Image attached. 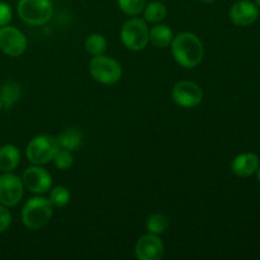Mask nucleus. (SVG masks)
Here are the masks:
<instances>
[{
	"instance_id": "18",
	"label": "nucleus",
	"mask_w": 260,
	"mask_h": 260,
	"mask_svg": "<svg viewBox=\"0 0 260 260\" xmlns=\"http://www.w3.org/2000/svg\"><path fill=\"white\" fill-rule=\"evenodd\" d=\"M142 13H144V19L147 23L157 24V23H162V20L167 18L168 9L164 3L160 0H155V2H150L149 4H146Z\"/></svg>"
},
{
	"instance_id": "10",
	"label": "nucleus",
	"mask_w": 260,
	"mask_h": 260,
	"mask_svg": "<svg viewBox=\"0 0 260 260\" xmlns=\"http://www.w3.org/2000/svg\"><path fill=\"white\" fill-rule=\"evenodd\" d=\"M22 178L13 173H3L0 175V203L5 207H14L22 201L24 194Z\"/></svg>"
},
{
	"instance_id": "26",
	"label": "nucleus",
	"mask_w": 260,
	"mask_h": 260,
	"mask_svg": "<svg viewBox=\"0 0 260 260\" xmlns=\"http://www.w3.org/2000/svg\"><path fill=\"white\" fill-rule=\"evenodd\" d=\"M197 2L202 3V4H211V3L216 2V0H197Z\"/></svg>"
},
{
	"instance_id": "14",
	"label": "nucleus",
	"mask_w": 260,
	"mask_h": 260,
	"mask_svg": "<svg viewBox=\"0 0 260 260\" xmlns=\"http://www.w3.org/2000/svg\"><path fill=\"white\" fill-rule=\"evenodd\" d=\"M56 141H57L58 147L74 152L80 149L81 145H83V131L78 127H69V128L63 129L61 134H58V136L56 137Z\"/></svg>"
},
{
	"instance_id": "1",
	"label": "nucleus",
	"mask_w": 260,
	"mask_h": 260,
	"mask_svg": "<svg viewBox=\"0 0 260 260\" xmlns=\"http://www.w3.org/2000/svg\"><path fill=\"white\" fill-rule=\"evenodd\" d=\"M170 47L175 62L184 69L197 68L205 57L202 41L192 32L178 33L173 38Z\"/></svg>"
},
{
	"instance_id": "22",
	"label": "nucleus",
	"mask_w": 260,
	"mask_h": 260,
	"mask_svg": "<svg viewBox=\"0 0 260 260\" xmlns=\"http://www.w3.org/2000/svg\"><path fill=\"white\" fill-rule=\"evenodd\" d=\"M119 9L122 13L129 17H137L144 12L146 7V0H117Z\"/></svg>"
},
{
	"instance_id": "4",
	"label": "nucleus",
	"mask_w": 260,
	"mask_h": 260,
	"mask_svg": "<svg viewBox=\"0 0 260 260\" xmlns=\"http://www.w3.org/2000/svg\"><path fill=\"white\" fill-rule=\"evenodd\" d=\"M17 13L25 24L40 27L51 20L53 5L51 0H19Z\"/></svg>"
},
{
	"instance_id": "20",
	"label": "nucleus",
	"mask_w": 260,
	"mask_h": 260,
	"mask_svg": "<svg viewBox=\"0 0 260 260\" xmlns=\"http://www.w3.org/2000/svg\"><path fill=\"white\" fill-rule=\"evenodd\" d=\"M170 225V221L168 216L164 213H152L146 220V230L147 233L155 234V235H161L168 230Z\"/></svg>"
},
{
	"instance_id": "28",
	"label": "nucleus",
	"mask_w": 260,
	"mask_h": 260,
	"mask_svg": "<svg viewBox=\"0 0 260 260\" xmlns=\"http://www.w3.org/2000/svg\"><path fill=\"white\" fill-rule=\"evenodd\" d=\"M254 3H255V4L260 8V0H254Z\"/></svg>"
},
{
	"instance_id": "5",
	"label": "nucleus",
	"mask_w": 260,
	"mask_h": 260,
	"mask_svg": "<svg viewBox=\"0 0 260 260\" xmlns=\"http://www.w3.org/2000/svg\"><path fill=\"white\" fill-rule=\"evenodd\" d=\"M89 73L91 78L103 85H113L118 83L122 78V65L116 60L107 55L93 56L89 62Z\"/></svg>"
},
{
	"instance_id": "3",
	"label": "nucleus",
	"mask_w": 260,
	"mask_h": 260,
	"mask_svg": "<svg viewBox=\"0 0 260 260\" xmlns=\"http://www.w3.org/2000/svg\"><path fill=\"white\" fill-rule=\"evenodd\" d=\"M149 30L150 28L146 20L132 17L123 23L119 37L127 50L139 52L149 45Z\"/></svg>"
},
{
	"instance_id": "21",
	"label": "nucleus",
	"mask_w": 260,
	"mask_h": 260,
	"mask_svg": "<svg viewBox=\"0 0 260 260\" xmlns=\"http://www.w3.org/2000/svg\"><path fill=\"white\" fill-rule=\"evenodd\" d=\"M70 190L68 189L63 185H57V187H53L50 189V194H48V200L52 203L53 207L57 208H63L65 206L69 205L70 202Z\"/></svg>"
},
{
	"instance_id": "15",
	"label": "nucleus",
	"mask_w": 260,
	"mask_h": 260,
	"mask_svg": "<svg viewBox=\"0 0 260 260\" xmlns=\"http://www.w3.org/2000/svg\"><path fill=\"white\" fill-rule=\"evenodd\" d=\"M20 164V151L15 145L7 144L0 147V172L13 173Z\"/></svg>"
},
{
	"instance_id": "6",
	"label": "nucleus",
	"mask_w": 260,
	"mask_h": 260,
	"mask_svg": "<svg viewBox=\"0 0 260 260\" xmlns=\"http://www.w3.org/2000/svg\"><path fill=\"white\" fill-rule=\"evenodd\" d=\"M57 150L58 145L56 137L51 135H38L28 142L25 155L30 164L46 165L52 161Z\"/></svg>"
},
{
	"instance_id": "16",
	"label": "nucleus",
	"mask_w": 260,
	"mask_h": 260,
	"mask_svg": "<svg viewBox=\"0 0 260 260\" xmlns=\"http://www.w3.org/2000/svg\"><path fill=\"white\" fill-rule=\"evenodd\" d=\"M174 38L172 28L162 23H157L149 30V42L157 48L169 47Z\"/></svg>"
},
{
	"instance_id": "19",
	"label": "nucleus",
	"mask_w": 260,
	"mask_h": 260,
	"mask_svg": "<svg viewBox=\"0 0 260 260\" xmlns=\"http://www.w3.org/2000/svg\"><path fill=\"white\" fill-rule=\"evenodd\" d=\"M107 43L106 37L101 33H91L84 41V47H85V51L91 56H98L103 55L107 51Z\"/></svg>"
},
{
	"instance_id": "27",
	"label": "nucleus",
	"mask_w": 260,
	"mask_h": 260,
	"mask_svg": "<svg viewBox=\"0 0 260 260\" xmlns=\"http://www.w3.org/2000/svg\"><path fill=\"white\" fill-rule=\"evenodd\" d=\"M258 180H259V184H260V165H259V168H258Z\"/></svg>"
},
{
	"instance_id": "24",
	"label": "nucleus",
	"mask_w": 260,
	"mask_h": 260,
	"mask_svg": "<svg viewBox=\"0 0 260 260\" xmlns=\"http://www.w3.org/2000/svg\"><path fill=\"white\" fill-rule=\"evenodd\" d=\"M12 225V213L8 207L0 203V234L5 233Z\"/></svg>"
},
{
	"instance_id": "13",
	"label": "nucleus",
	"mask_w": 260,
	"mask_h": 260,
	"mask_svg": "<svg viewBox=\"0 0 260 260\" xmlns=\"http://www.w3.org/2000/svg\"><path fill=\"white\" fill-rule=\"evenodd\" d=\"M260 165L259 156L254 152L239 154L231 162V170L239 178H249L258 172Z\"/></svg>"
},
{
	"instance_id": "11",
	"label": "nucleus",
	"mask_w": 260,
	"mask_h": 260,
	"mask_svg": "<svg viewBox=\"0 0 260 260\" xmlns=\"http://www.w3.org/2000/svg\"><path fill=\"white\" fill-rule=\"evenodd\" d=\"M164 251V243L155 234H145L135 244V255L139 260H160Z\"/></svg>"
},
{
	"instance_id": "7",
	"label": "nucleus",
	"mask_w": 260,
	"mask_h": 260,
	"mask_svg": "<svg viewBox=\"0 0 260 260\" xmlns=\"http://www.w3.org/2000/svg\"><path fill=\"white\" fill-rule=\"evenodd\" d=\"M172 98L182 108H196L203 101V90L197 83L180 80L172 89Z\"/></svg>"
},
{
	"instance_id": "17",
	"label": "nucleus",
	"mask_w": 260,
	"mask_h": 260,
	"mask_svg": "<svg viewBox=\"0 0 260 260\" xmlns=\"http://www.w3.org/2000/svg\"><path fill=\"white\" fill-rule=\"evenodd\" d=\"M20 98V86L15 81H7L0 86V102L4 109H10Z\"/></svg>"
},
{
	"instance_id": "8",
	"label": "nucleus",
	"mask_w": 260,
	"mask_h": 260,
	"mask_svg": "<svg viewBox=\"0 0 260 260\" xmlns=\"http://www.w3.org/2000/svg\"><path fill=\"white\" fill-rule=\"evenodd\" d=\"M27 37L13 25L0 27V51L10 57H18L27 50Z\"/></svg>"
},
{
	"instance_id": "25",
	"label": "nucleus",
	"mask_w": 260,
	"mask_h": 260,
	"mask_svg": "<svg viewBox=\"0 0 260 260\" xmlns=\"http://www.w3.org/2000/svg\"><path fill=\"white\" fill-rule=\"evenodd\" d=\"M13 19V10L5 2H0V27L8 25Z\"/></svg>"
},
{
	"instance_id": "30",
	"label": "nucleus",
	"mask_w": 260,
	"mask_h": 260,
	"mask_svg": "<svg viewBox=\"0 0 260 260\" xmlns=\"http://www.w3.org/2000/svg\"><path fill=\"white\" fill-rule=\"evenodd\" d=\"M160 2H167V0H160Z\"/></svg>"
},
{
	"instance_id": "12",
	"label": "nucleus",
	"mask_w": 260,
	"mask_h": 260,
	"mask_svg": "<svg viewBox=\"0 0 260 260\" xmlns=\"http://www.w3.org/2000/svg\"><path fill=\"white\" fill-rule=\"evenodd\" d=\"M230 20L235 25L248 27L254 24L259 18V7L249 0H239L231 5L229 10Z\"/></svg>"
},
{
	"instance_id": "2",
	"label": "nucleus",
	"mask_w": 260,
	"mask_h": 260,
	"mask_svg": "<svg viewBox=\"0 0 260 260\" xmlns=\"http://www.w3.org/2000/svg\"><path fill=\"white\" fill-rule=\"evenodd\" d=\"M53 206L50 200L41 194L30 197L22 208L23 225L29 230H40L50 222L53 215Z\"/></svg>"
},
{
	"instance_id": "29",
	"label": "nucleus",
	"mask_w": 260,
	"mask_h": 260,
	"mask_svg": "<svg viewBox=\"0 0 260 260\" xmlns=\"http://www.w3.org/2000/svg\"><path fill=\"white\" fill-rule=\"evenodd\" d=\"M2 109H3V107H2V102H0V112H2Z\"/></svg>"
},
{
	"instance_id": "23",
	"label": "nucleus",
	"mask_w": 260,
	"mask_h": 260,
	"mask_svg": "<svg viewBox=\"0 0 260 260\" xmlns=\"http://www.w3.org/2000/svg\"><path fill=\"white\" fill-rule=\"evenodd\" d=\"M52 161H53V165H55V168H57L58 170L70 169L74 164L73 152L69 151V150L58 147V150L56 151L55 156H53Z\"/></svg>"
},
{
	"instance_id": "9",
	"label": "nucleus",
	"mask_w": 260,
	"mask_h": 260,
	"mask_svg": "<svg viewBox=\"0 0 260 260\" xmlns=\"http://www.w3.org/2000/svg\"><path fill=\"white\" fill-rule=\"evenodd\" d=\"M22 182L25 189L33 194L43 196L52 188V177L43 165H33L23 172Z\"/></svg>"
}]
</instances>
